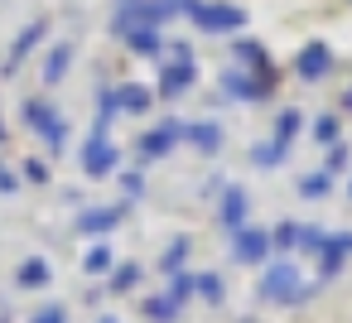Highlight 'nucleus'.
Segmentation results:
<instances>
[{
    "label": "nucleus",
    "mask_w": 352,
    "mask_h": 323,
    "mask_svg": "<svg viewBox=\"0 0 352 323\" xmlns=\"http://www.w3.org/2000/svg\"><path fill=\"white\" fill-rule=\"evenodd\" d=\"M68 63H73V44L49 49V58H44V82H63V78H68Z\"/></svg>",
    "instance_id": "obj_17"
},
{
    "label": "nucleus",
    "mask_w": 352,
    "mask_h": 323,
    "mask_svg": "<svg viewBox=\"0 0 352 323\" xmlns=\"http://www.w3.org/2000/svg\"><path fill=\"white\" fill-rule=\"evenodd\" d=\"M97 323H116V318H97Z\"/></svg>",
    "instance_id": "obj_38"
},
{
    "label": "nucleus",
    "mask_w": 352,
    "mask_h": 323,
    "mask_svg": "<svg viewBox=\"0 0 352 323\" xmlns=\"http://www.w3.org/2000/svg\"><path fill=\"white\" fill-rule=\"evenodd\" d=\"M294 241H299V222H280L275 236H270V246H280V251H289Z\"/></svg>",
    "instance_id": "obj_28"
},
{
    "label": "nucleus",
    "mask_w": 352,
    "mask_h": 323,
    "mask_svg": "<svg viewBox=\"0 0 352 323\" xmlns=\"http://www.w3.org/2000/svg\"><path fill=\"white\" fill-rule=\"evenodd\" d=\"M342 107H347V111H352V87H347V92H342Z\"/></svg>",
    "instance_id": "obj_37"
},
{
    "label": "nucleus",
    "mask_w": 352,
    "mask_h": 323,
    "mask_svg": "<svg viewBox=\"0 0 352 323\" xmlns=\"http://www.w3.org/2000/svg\"><path fill=\"white\" fill-rule=\"evenodd\" d=\"M261 299H270V304H299V299H304L299 265H289V260L265 265V275H261Z\"/></svg>",
    "instance_id": "obj_1"
},
{
    "label": "nucleus",
    "mask_w": 352,
    "mask_h": 323,
    "mask_svg": "<svg viewBox=\"0 0 352 323\" xmlns=\"http://www.w3.org/2000/svg\"><path fill=\"white\" fill-rule=\"evenodd\" d=\"M246 188H222V208H217V217H222V227L227 232H241L246 227Z\"/></svg>",
    "instance_id": "obj_11"
},
{
    "label": "nucleus",
    "mask_w": 352,
    "mask_h": 323,
    "mask_svg": "<svg viewBox=\"0 0 352 323\" xmlns=\"http://www.w3.org/2000/svg\"><path fill=\"white\" fill-rule=\"evenodd\" d=\"M222 92H227V97H241V102H256V97L270 92V82H261V78H251L246 68H236V73L222 78Z\"/></svg>",
    "instance_id": "obj_10"
},
{
    "label": "nucleus",
    "mask_w": 352,
    "mask_h": 323,
    "mask_svg": "<svg viewBox=\"0 0 352 323\" xmlns=\"http://www.w3.org/2000/svg\"><path fill=\"white\" fill-rule=\"evenodd\" d=\"M285 155H289L285 140H265V145L251 150V164H256V169H275V164H285Z\"/></svg>",
    "instance_id": "obj_18"
},
{
    "label": "nucleus",
    "mask_w": 352,
    "mask_h": 323,
    "mask_svg": "<svg viewBox=\"0 0 352 323\" xmlns=\"http://www.w3.org/2000/svg\"><path fill=\"white\" fill-rule=\"evenodd\" d=\"M232 256H236V265H261V260L270 256V232H265V227H241V232H232Z\"/></svg>",
    "instance_id": "obj_6"
},
{
    "label": "nucleus",
    "mask_w": 352,
    "mask_h": 323,
    "mask_svg": "<svg viewBox=\"0 0 352 323\" xmlns=\"http://www.w3.org/2000/svg\"><path fill=\"white\" fill-rule=\"evenodd\" d=\"M314 140L338 145V116H318V121H314Z\"/></svg>",
    "instance_id": "obj_27"
},
{
    "label": "nucleus",
    "mask_w": 352,
    "mask_h": 323,
    "mask_svg": "<svg viewBox=\"0 0 352 323\" xmlns=\"http://www.w3.org/2000/svg\"><path fill=\"white\" fill-rule=\"evenodd\" d=\"M82 270H87V275H102V270H111V251H107V246H92V251L82 256Z\"/></svg>",
    "instance_id": "obj_25"
},
{
    "label": "nucleus",
    "mask_w": 352,
    "mask_h": 323,
    "mask_svg": "<svg viewBox=\"0 0 352 323\" xmlns=\"http://www.w3.org/2000/svg\"><path fill=\"white\" fill-rule=\"evenodd\" d=\"M323 241H328L323 227H304V222H299V241H294V246H304V251H323Z\"/></svg>",
    "instance_id": "obj_26"
},
{
    "label": "nucleus",
    "mask_w": 352,
    "mask_h": 323,
    "mask_svg": "<svg viewBox=\"0 0 352 323\" xmlns=\"http://www.w3.org/2000/svg\"><path fill=\"white\" fill-rule=\"evenodd\" d=\"M198 82V68H193V54L179 44L174 49V63L169 68H160V97H184L188 87Z\"/></svg>",
    "instance_id": "obj_3"
},
{
    "label": "nucleus",
    "mask_w": 352,
    "mask_h": 323,
    "mask_svg": "<svg viewBox=\"0 0 352 323\" xmlns=\"http://www.w3.org/2000/svg\"><path fill=\"white\" fill-rule=\"evenodd\" d=\"M347 251H352V232H342V236H328V241H323V251H318V270H323V275H338Z\"/></svg>",
    "instance_id": "obj_15"
},
{
    "label": "nucleus",
    "mask_w": 352,
    "mask_h": 323,
    "mask_svg": "<svg viewBox=\"0 0 352 323\" xmlns=\"http://www.w3.org/2000/svg\"><path fill=\"white\" fill-rule=\"evenodd\" d=\"M49 275H54V270H49V260H39V256H34V260H25V265H20V275H15V280H20L25 289H39V285H49Z\"/></svg>",
    "instance_id": "obj_19"
},
{
    "label": "nucleus",
    "mask_w": 352,
    "mask_h": 323,
    "mask_svg": "<svg viewBox=\"0 0 352 323\" xmlns=\"http://www.w3.org/2000/svg\"><path fill=\"white\" fill-rule=\"evenodd\" d=\"M347 198H352V183H347Z\"/></svg>",
    "instance_id": "obj_40"
},
{
    "label": "nucleus",
    "mask_w": 352,
    "mask_h": 323,
    "mask_svg": "<svg viewBox=\"0 0 352 323\" xmlns=\"http://www.w3.org/2000/svg\"><path fill=\"white\" fill-rule=\"evenodd\" d=\"M179 135H184V126H179L174 116H164L155 131H145V135H140V159H164V155L174 150V140H179Z\"/></svg>",
    "instance_id": "obj_7"
},
{
    "label": "nucleus",
    "mask_w": 352,
    "mask_h": 323,
    "mask_svg": "<svg viewBox=\"0 0 352 323\" xmlns=\"http://www.w3.org/2000/svg\"><path fill=\"white\" fill-rule=\"evenodd\" d=\"M135 285H140V265H121L111 275V289H135Z\"/></svg>",
    "instance_id": "obj_29"
},
{
    "label": "nucleus",
    "mask_w": 352,
    "mask_h": 323,
    "mask_svg": "<svg viewBox=\"0 0 352 323\" xmlns=\"http://www.w3.org/2000/svg\"><path fill=\"white\" fill-rule=\"evenodd\" d=\"M116 39H121L131 54H145V58L164 54V34H160L155 25H121V30H116Z\"/></svg>",
    "instance_id": "obj_8"
},
{
    "label": "nucleus",
    "mask_w": 352,
    "mask_h": 323,
    "mask_svg": "<svg viewBox=\"0 0 352 323\" xmlns=\"http://www.w3.org/2000/svg\"><path fill=\"white\" fill-rule=\"evenodd\" d=\"M328 68H333V54H328V44H323V39H314V44H304V49H299V63H294V73H299L304 82H318V78H328Z\"/></svg>",
    "instance_id": "obj_9"
},
{
    "label": "nucleus",
    "mask_w": 352,
    "mask_h": 323,
    "mask_svg": "<svg viewBox=\"0 0 352 323\" xmlns=\"http://www.w3.org/2000/svg\"><path fill=\"white\" fill-rule=\"evenodd\" d=\"M15 188H20V179H15L6 164H0V193H15Z\"/></svg>",
    "instance_id": "obj_34"
},
{
    "label": "nucleus",
    "mask_w": 352,
    "mask_h": 323,
    "mask_svg": "<svg viewBox=\"0 0 352 323\" xmlns=\"http://www.w3.org/2000/svg\"><path fill=\"white\" fill-rule=\"evenodd\" d=\"M184 251H188V241H174V246H169V256L160 260V270H169V275H179V260H184Z\"/></svg>",
    "instance_id": "obj_30"
},
{
    "label": "nucleus",
    "mask_w": 352,
    "mask_h": 323,
    "mask_svg": "<svg viewBox=\"0 0 352 323\" xmlns=\"http://www.w3.org/2000/svg\"><path fill=\"white\" fill-rule=\"evenodd\" d=\"M39 39H44V25H30V30H20V39H15V54H10V68H15V63H20V58H25V54H30Z\"/></svg>",
    "instance_id": "obj_21"
},
{
    "label": "nucleus",
    "mask_w": 352,
    "mask_h": 323,
    "mask_svg": "<svg viewBox=\"0 0 352 323\" xmlns=\"http://www.w3.org/2000/svg\"><path fill=\"white\" fill-rule=\"evenodd\" d=\"M193 289V275H174V299H184Z\"/></svg>",
    "instance_id": "obj_35"
},
{
    "label": "nucleus",
    "mask_w": 352,
    "mask_h": 323,
    "mask_svg": "<svg viewBox=\"0 0 352 323\" xmlns=\"http://www.w3.org/2000/svg\"><path fill=\"white\" fill-rule=\"evenodd\" d=\"M193 289L208 299V304H222V280L212 275V270H203V275H193Z\"/></svg>",
    "instance_id": "obj_23"
},
{
    "label": "nucleus",
    "mask_w": 352,
    "mask_h": 323,
    "mask_svg": "<svg viewBox=\"0 0 352 323\" xmlns=\"http://www.w3.org/2000/svg\"><path fill=\"white\" fill-rule=\"evenodd\" d=\"M116 107H121V111H150V107H155V92H150L145 82H121V87H116Z\"/></svg>",
    "instance_id": "obj_16"
},
{
    "label": "nucleus",
    "mask_w": 352,
    "mask_h": 323,
    "mask_svg": "<svg viewBox=\"0 0 352 323\" xmlns=\"http://www.w3.org/2000/svg\"><path fill=\"white\" fill-rule=\"evenodd\" d=\"M145 313H150L155 323H169V318L179 313V299H174V294H164V299H150V304H145Z\"/></svg>",
    "instance_id": "obj_24"
},
{
    "label": "nucleus",
    "mask_w": 352,
    "mask_h": 323,
    "mask_svg": "<svg viewBox=\"0 0 352 323\" xmlns=\"http://www.w3.org/2000/svg\"><path fill=\"white\" fill-rule=\"evenodd\" d=\"M111 227H121V208H82V217H78V232H87V236H102Z\"/></svg>",
    "instance_id": "obj_14"
},
{
    "label": "nucleus",
    "mask_w": 352,
    "mask_h": 323,
    "mask_svg": "<svg viewBox=\"0 0 352 323\" xmlns=\"http://www.w3.org/2000/svg\"><path fill=\"white\" fill-rule=\"evenodd\" d=\"M251 68L261 82H275V68H270V58H265V49L261 44H251V39H236V68Z\"/></svg>",
    "instance_id": "obj_12"
},
{
    "label": "nucleus",
    "mask_w": 352,
    "mask_h": 323,
    "mask_svg": "<svg viewBox=\"0 0 352 323\" xmlns=\"http://www.w3.org/2000/svg\"><path fill=\"white\" fill-rule=\"evenodd\" d=\"M25 121L54 145V150H63V140H68V126H63V116H58V107H49V102H25Z\"/></svg>",
    "instance_id": "obj_5"
},
{
    "label": "nucleus",
    "mask_w": 352,
    "mask_h": 323,
    "mask_svg": "<svg viewBox=\"0 0 352 323\" xmlns=\"http://www.w3.org/2000/svg\"><path fill=\"white\" fill-rule=\"evenodd\" d=\"M188 20L203 34H236L246 25V10L241 5H222V0H198V5L188 10Z\"/></svg>",
    "instance_id": "obj_2"
},
{
    "label": "nucleus",
    "mask_w": 352,
    "mask_h": 323,
    "mask_svg": "<svg viewBox=\"0 0 352 323\" xmlns=\"http://www.w3.org/2000/svg\"><path fill=\"white\" fill-rule=\"evenodd\" d=\"M25 179H34V183H49V164H44V159H30V164H25Z\"/></svg>",
    "instance_id": "obj_33"
},
{
    "label": "nucleus",
    "mask_w": 352,
    "mask_h": 323,
    "mask_svg": "<svg viewBox=\"0 0 352 323\" xmlns=\"http://www.w3.org/2000/svg\"><path fill=\"white\" fill-rule=\"evenodd\" d=\"M299 121H304V116H299L294 107H289V111H280V116H275V140H285V145H289V140L299 135Z\"/></svg>",
    "instance_id": "obj_22"
},
{
    "label": "nucleus",
    "mask_w": 352,
    "mask_h": 323,
    "mask_svg": "<svg viewBox=\"0 0 352 323\" xmlns=\"http://www.w3.org/2000/svg\"><path fill=\"white\" fill-rule=\"evenodd\" d=\"M116 164H121V150L111 145V135L92 131V135H87V145H82V169H87L92 179H107Z\"/></svg>",
    "instance_id": "obj_4"
},
{
    "label": "nucleus",
    "mask_w": 352,
    "mask_h": 323,
    "mask_svg": "<svg viewBox=\"0 0 352 323\" xmlns=\"http://www.w3.org/2000/svg\"><path fill=\"white\" fill-rule=\"evenodd\" d=\"M0 140H6V126H0Z\"/></svg>",
    "instance_id": "obj_39"
},
{
    "label": "nucleus",
    "mask_w": 352,
    "mask_h": 323,
    "mask_svg": "<svg viewBox=\"0 0 352 323\" xmlns=\"http://www.w3.org/2000/svg\"><path fill=\"white\" fill-rule=\"evenodd\" d=\"M347 164V145H328V169L323 174H333V169H342Z\"/></svg>",
    "instance_id": "obj_32"
},
{
    "label": "nucleus",
    "mask_w": 352,
    "mask_h": 323,
    "mask_svg": "<svg viewBox=\"0 0 352 323\" xmlns=\"http://www.w3.org/2000/svg\"><path fill=\"white\" fill-rule=\"evenodd\" d=\"M328 188H333V179H328L323 169H318V174H304V179H299V198H309V203H314V198H328Z\"/></svg>",
    "instance_id": "obj_20"
},
{
    "label": "nucleus",
    "mask_w": 352,
    "mask_h": 323,
    "mask_svg": "<svg viewBox=\"0 0 352 323\" xmlns=\"http://www.w3.org/2000/svg\"><path fill=\"white\" fill-rule=\"evenodd\" d=\"M184 135H188V145H193L198 155H217V150H222V126H217V121H193Z\"/></svg>",
    "instance_id": "obj_13"
},
{
    "label": "nucleus",
    "mask_w": 352,
    "mask_h": 323,
    "mask_svg": "<svg viewBox=\"0 0 352 323\" xmlns=\"http://www.w3.org/2000/svg\"><path fill=\"white\" fill-rule=\"evenodd\" d=\"M34 323H63V309H44V313H39Z\"/></svg>",
    "instance_id": "obj_36"
},
{
    "label": "nucleus",
    "mask_w": 352,
    "mask_h": 323,
    "mask_svg": "<svg viewBox=\"0 0 352 323\" xmlns=\"http://www.w3.org/2000/svg\"><path fill=\"white\" fill-rule=\"evenodd\" d=\"M121 188H126L131 198H140V193H145V179H140L135 169H126V174H121Z\"/></svg>",
    "instance_id": "obj_31"
}]
</instances>
